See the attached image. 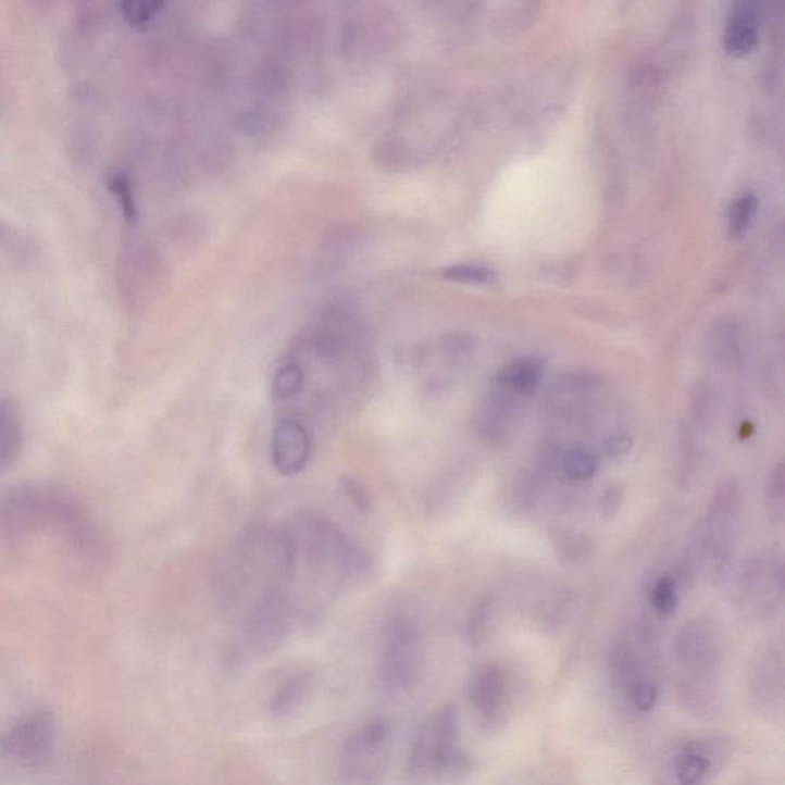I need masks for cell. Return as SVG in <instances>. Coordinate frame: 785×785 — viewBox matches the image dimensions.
<instances>
[{
  "label": "cell",
  "instance_id": "1",
  "mask_svg": "<svg viewBox=\"0 0 785 785\" xmlns=\"http://www.w3.org/2000/svg\"><path fill=\"white\" fill-rule=\"evenodd\" d=\"M50 555L70 566L107 563L110 547L85 504L58 485L28 482L0 491V556Z\"/></svg>",
  "mask_w": 785,
  "mask_h": 785
},
{
  "label": "cell",
  "instance_id": "2",
  "mask_svg": "<svg viewBox=\"0 0 785 785\" xmlns=\"http://www.w3.org/2000/svg\"><path fill=\"white\" fill-rule=\"evenodd\" d=\"M287 531L294 541L295 563H304L338 582L361 577L367 571L364 551L327 518L302 514Z\"/></svg>",
  "mask_w": 785,
  "mask_h": 785
},
{
  "label": "cell",
  "instance_id": "3",
  "mask_svg": "<svg viewBox=\"0 0 785 785\" xmlns=\"http://www.w3.org/2000/svg\"><path fill=\"white\" fill-rule=\"evenodd\" d=\"M458 709L448 702L429 718L411 744V775L456 777L469 772L470 760L458 747Z\"/></svg>",
  "mask_w": 785,
  "mask_h": 785
},
{
  "label": "cell",
  "instance_id": "4",
  "mask_svg": "<svg viewBox=\"0 0 785 785\" xmlns=\"http://www.w3.org/2000/svg\"><path fill=\"white\" fill-rule=\"evenodd\" d=\"M422 664L421 632L410 612L399 611L384 626L377 678L388 694H401L416 682Z\"/></svg>",
  "mask_w": 785,
  "mask_h": 785
},
{
  "label": "cell",
  "instance_id": "5",
  "mask_svg": "<svg viewBox=\"0 0 785 785\" xmlns=\"http://www.w3.org/2000/svg\"><path fill=\"white\" fill-rule=\"evenodd\" d=\"M391 747V724L383 718L367 721L344 744L339 757V772L344 783H379L387 772Z\"/></svg>",
  "mask_w": 785,
  "mask_h": 785
},
{
  "label": "cell",
  "instance_id": "6",
  "mask_svg": "<svg viewBox=\"0 0 785 785\" xmlns=\"http://www.w3.org/2000/svg\"><path fill=\"white\" fill-rule=\"evenodd\" d=\"M58 742V723L48 709L24 713L0 734V762L11 768H39L50 760Z\"/></svg>",
  "mask_w": 785,
  "mask_h": 785
},
{
  "label": "cell",
  "instance_id": "7",
  "mask_svg": "<svg viewBox=\"0 0 785 785\" xmlns=\"http://www.w3.org/2000/svg\"><path fill=\"white\" fill-rule=\"evenodd\" d=\"M291 614L294 607L289 593L278 585L265 589L250 608L242 624L246 645L257 653L278 648L279 641L284 640L289 631Z\"/></svg>",
  "mask_w": 785,
  "mask_h": 785
},
{
  "label": "cell",
  "instance_id": "8",
  "mask_svg": "<svg viewBox=\"0 0 785 785\" xmlns=\"http://www.w3.org/2000/svg\"><path fill=\"white\" fill-rule=\"evenodd\" d=\"M469 695L474 710L487 724H499L503 720L508 701V683L502 668L485 664L471 676Z\"/></svg>",
  "mask_w": 785,
  "mask_h": 785
},
{
  "label": "cell",
  "instance_id": "9",
  "mask_svg": "<svg viewBox=\"0 0 785 785\" xmlns=\"http://www.w3.org/2000/svg\"><path fill=\"white\" fill-rule=\"evenodd\" d=\"M310 437L304 425L294 419H286L276 425L272 440V459L275 469L283 476H297L308 465Z\"/></svg>",
  "mask_w": 785,
  "mask_h": 785
},
{
  "label": "cell",
  "instance_id": "10",
  "mask_svg": "<svg viewBox=\"0 0 785 785\" xmlns=\"http://www.w3.org/2000/svg\"><path fill=\"white\" fill-rule=\"evenodd\" d=\"M42 248L28 230L0 216V261L21 271H32L42 261Z\"/></svg>",
  "mask_w": 785,
  "mask_h": 785
},
{
  "label": "cell",
  "instance_id": "11",
  "mask_svg": "<svg viewBox=\"0 0 785 785\" xmlns=\"http://www.w3.org/2000/svg\"><path fill=\"white\" fill-rule=\"evenodd\" d=\"M25 443V422L21 407L11 398L0 396V476L21 456Z\"/></svg>",
  "mask_w": 785,
  "mask_h": 785
},
{
  "label": "cell",
  "instance_id": "12",
  "mask_svg": "<svg viewBox=\"0 0 785 785\" xmlns=\"http://www.w3.org/2000/svg\"><path fill=\"white\" fill-rule=\"evenodd\" d=\"M544 375L545 362L541 359L521 358L500 370L496 387L510 395L531 396L536 392Z\"/></svg>",
  "mask_w": 785,
  "mask_h": 785
},
{
  "label": "cell",
  "instance_id": "13",
  "mask_svg": "<svg viewBox=\"0 0 785 785\" xmlns=\"http://www.w3.org/2000/svg\"><path fill=\"white\" fill-rule=\"evenodd\" d=\"M312 690V676L299 675L297 678L290 680L272 698V713L278 718L294 715L309 700Z\"/></svg>",
  "mask_w": 785,
  "mask_h": 785
},
{
  "label": "cell",
  "instance_id": "14",
  "mask_svg": "<svg viewBox=\"0 0 785 785\" xmlns=\"http://www.w3.org/2000/svg\"><path fill=\"white\" fill-rule=\"evenodd\" d=\"M758 32H760V22L732 14L724 35V50L734 58L749 54L757 47Z\"/></svg>",
  "mask_w": 785,
  "mask_h": 785
},
{
  "label": "cell",
  "instance_id": "15",
  "mask_svg": "<svg viewBox=\"0 0 785 785\" xmlns=\"http://www.w3.org/2000/svg\"><path fill=\"white\" fill-rule=\"evenodd\" d=\"M557 556L563 563L577 564L585 562L593 552L590 540L582 533L571 529H556L551 536Z\"/></svg>",
  "mask_w": 785,
  "mask_h": 785
},
{
  "label": "cell",
  "instance_id": "16",
  "mask_svg": "<svg viewBox=\"0 0 785 785\" xmlns=\"http://www.w3.org/2000/svg\"><path fill=\"white\" fill-rule=\"evenodd\" d=\"M108 190L112 200L119 205L125 222L134 226L138 223V204L133 179L123 172H114L108 177Z\"/></svg>",
  "mask_w": 785,
  "mask_h": 785
},
{
  "label": "cell",
  "instance_id": "17",
  "mask_svg": "<svg viewBox=\"0 0 785 785\" xmlns=\"http://www.w3.org/2000/svg\"><path fill=\"white\" fill-rule=\"evenodd\" d=\"M562 470L570 481L585 482L596 474L597 461L593 452L582 447H574L564 452Z\"/></svg>",
  "mask_w": 785,
  "mask_h": 785
},
{
  "label": "cell",
  "instance_id": "18",
  "mask_svg": "<svg viewBox=\"0 0 785 785\" xmlns=\"http://www.w3.org/2000/svg\"><path fill=\"white\" fill-rule=\"evenodd\" d=\"M649 601L658 615L671 616L674 614L676 603H678V594H676L675 578L671 574H661L653 582L649 590Z\"/></svg>",
  "mask_w": 785,
  "mask_h": 785
},
{
  "label": "cell",
  "instance_id": "19",
  "mask_svg": "<svg viewBox=\"0 0 785 785\" xmlns=\"http://www.w3.org/2000/svg\"><path fill=\"white\" fill-rule=\"evenodd\" d=\"M710 769L709 758L697 750L684 751L675 762V773L682 784H698L705 780Z\"/></svg>",
  "mask_w": 785,
  "mask_h": 785
},
{
  "label": "cell",
  "instance_id": "20",
  "mask_svg": "<svg viewBox=\"0 0 785 785\" xmlns=\"http://www.w3.org/2000/svg\"><path fill=\"white\" fill-rule=\"evenodd\" d=\"M757 212V197L744 196L735 200L734 204H732L731 212H728V227H731L732 237H743V235L750 229Z\"/></svg>",
  "mask_w": 785,
  "mask_h": 785
},
{
  "label": "cell",
  "instance_id": "21",
  "mask_svg": "<svg viewBox=\"0 0 785 785\" xmlns=\"http://www.w3.org/2000/svg\"><path fill=\"white\" fill-rule=\"evenodd\" d=\"M444 278L448 282L462 284H491L496 279L495 272L485 265L454 264L445 269Z\"/></svg>",
  "mask_w": 785,
  "mask_h": 785
},
{
  "label": "cell",
  "instance_id": "22",
  "mask_svg": "<svg viewBox=\"0 0 785 785\" xmlns=\"http://www.w3.org/2000/svg\"><path fill=\"white\" fill-rule=\"evenodd\" d=\"M491 598L482 600L481 603L477 605L476 609H474L473 614H471L469 624H466V637H469L471 645H481V641L485 640L489 623H491Z\"/></svg>",
  "mask_w": 785,
  "mask_h": 785
},
{
  "label": "cell",
  "instance_id": "23",
  "mask_svg": "<svg viewBox=\"0 0 785 785\" xmlns=\"http://www.w3.org/2000/svg\"><path fill=\"white\" fill-rule=\"evenodd\" d=\"M163 0H122V11L133 25H145L159 13Z\"/></svg>",
  "mask_w": 785,
  "mask_h": 785
},
{
  "label": "cell",
  "instance_id": "24",
  "mask_svg": "<svg viewBox=\"0 0 785 785\" xmlns=\"http://www.w3.org/2000/svg\"><path fill=\"white\" fill-rule=\"evenodd\" d=\"M302 370L297 364H286L276 372L275 392L279 398L287 399L298 395L302 387Z\"/></svg>",
  "mask_w": 785,
  "mask_h": 785
},
{
  "label": "cell",
  "instance_id": "25",
  "mask_svg": "<svg viewBox=\"0 0 785 785\" xmlns=\"http://www.w3.org/2000/svg\"><path fill=\"white\" fill-rule=\"evenodd\" d=\"M341 489L347 500L357 507L361 512L373 510V497L364 482L357 477L346 476L341 478Z\"/></svg>",
  "mask_w": 785,
  "mask_h": 785
},
{
  "label": "cell",
  "instance_id": "26",
  "mask_svg": "<svg viewBox=\"0 0 785 785\" xmlns=\"http://www.w3.org/2000/svg\"><path fill=\"white\" fill-rule=\"evenodd\" d=\"M631 700L635 709L640 712H650L656 708L658 701V689L656 684L649 680H637L631 684Z\"/></svg>",
  "mask_w": 785,
  "mask_h": 785
},
{
  "label": "cell",
  "instance_id": "27",
  "mask_svg": "<svg viewBox=\"0 0 785 785\" xmlns=\"http://www.w3.org/2000/svg\"><path fill=\"white\" fill-rule=\"evenodd\" d=\"M622 488H620L619 485L611 484L607 489H605L603 497H601V511H603V514L608 515V518H614L616 512H619L620 507H622Z\"/></svg>",
  "mask_w": 785,
  "mask_h": 785
},
{
  "label": "cell",
  "instance_id": "28",
  "mask_svg": "<svg viewBox=\"0 0 785 785\" xmlns=\"http://www.w3.org/2000/svg\"><path fill=\"white\" fill-rule=\"evenodd\" d=\"M769 496L773 503L783 507L784 502V469L783 463L777 465L769 481Z\"/></svg>",
  "mask_w": 785,
  "mask_h": 785
},
{
  "label": "cell",
  "instance_id": "29",
  "mask_svg": "<svg viewBox=\"0 0 785 785\" xmlns=\"http://www.w3.org/2000/svg\"><path fill=\"white\" fill-rule=\"evenodd\" d=\"M632 439L627 435H615L607 443V452L611 458H622L631 451Z\"/></svg>",
  "mask_w": 785,
  "mask_h": 785
}]
</instances>
